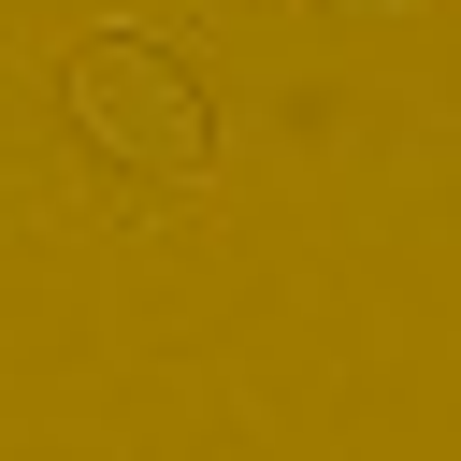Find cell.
I'll use <instances>...</instances> for the list:
<instances>
[{
    "label": "cell",
    "mask_w": 461,
    "mask_h": 461,
    "mask_svg": "<svg viewBox=\"0 0 461 461\" xmlns=\"http://www.w3.org/2000/svg\"><path fill=\"white\" fill-rule=\"evenodd\" d=\"M58 101H72V130H86L115 173H158V187L216 173V101H202V72H187L173 43H144V29H86L72 72H58Z\"/></svg>",
    "instance_id": "6da1fadb"
}]
</instances>
